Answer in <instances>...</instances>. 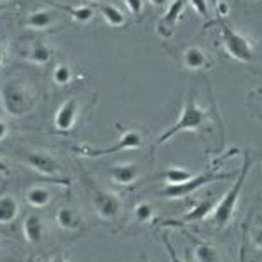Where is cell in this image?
I'll return each mask as SVG.
<instances>
[{
	"label": "cell",
	"instance_id": "1",
	"mask_svg": "<svg viewBox=\"0 0 262 262\" xmlns=\"http://www.w3.org/2000/svg\"><path fill=\"white\" fill-rule=\"evenodd\" d=\"M213 124L222 128V121H221V117L217 116V111H215V108L210 111V108H206V107H201L200 101L196 100L194 91L191 90L187 93V96H185V101H184V105H182L179 119H177L175 124L170 126L166 131H163V133L159 135L158 142H156V149L164 145L166 142H170L171 138H175L182 131H194V133L203 135L205 129L212 131Z\"/></svg>",
	"mask_w": 262,
	"mask_h": 262
},
{
	"label": "cell",
	"instance_id": "2",
	"mask_svg": "<svg viewBox=\"0 0 262 262\" xmlns=\"http://www.w3.org/2000/svg\"><path fill=\"white\" fill-rule=\"evenodd\" d=\"M250 168H252L250 152L245 150L243 166H242V170H239L238 179H236V182L232 184V187L229 189V191H227L221 200L215 203L212 213L208 215V221L213 224V227H217V229H224V227H227L232 222L234 213H236V206H238L239 196H242V191L245 187V180H247V175H248V170H250Z\"/></svg>",
	"mask_w": 262,
	"mask_h": 262
},
{
	"label": "cell",
	"instance_id": "3",
	"mask_svg": "<svg viewBox=\"0 0 262 262\" xmlns=\"http://www.w3.org/2000/svg\"><path fill=\"white\" fill-rule=\"evenodd\" d=\"M35 93L30 86L19 81H7L0 88V107L9 117L21 119L33 111Z\"/></svg>",
	"mask_w": 262,
	"mask_h": 262
},
{
	"label": "cell",
	"instance_id": "4",
	"mask_svg": "<svg viewBox=\"0 0 262 262\" xmlns=\"http://www.w3.org/2000/svg\"><path fill=\"white\" fill-rule=\"evenodd\" d=\"M232 177H234V173H224L219 171V168H212L210 171H205L198 177L194 175L191 180L184 182V184L166 185L159 194L163 198H168V200H182V198H187L196 191H200L206 184H212V182H219V180H229Z\"/></svg>",
	"mask_w": 262,
	"mask_h": 262
},
{
	"label": "cell",
	"instance_id": "5",
	"mask_svg": "<svg viewBox=\"0 0 262 262\" xmlns=\"http://www.w3.org/2000/svg\"><path fill=\"white\" fill-rule=\"evenodd\" d=\"M219 25H221L222 48L227 56L242 63H253L257 60V54L253 51L252 42L243 33L232 30L229 25H226L224 21H219Z\"/></svg>",
	"mask_w": 262,
	"mask_h": 262
},
{
	"label": "cell",
	"instance_id": "6",
	"mask_svg": "<svg viewBox=\"0 0 262 262\" xmlns=\"http://www.w3.org/2000/svg\"><path fill=\"white\" fill-rule=\"evenodd\" d=\"M117 128L121 129V137L119 140L116 142V145L107 147V149H88L82 150L84 156L88 158H103V156L108 154H116V152H122V150H135V149H142L145 145V137L140 129H124L121 128V124H117Z\"/></svg>",
	"mask_w": 262,
	"mask_h": 262
},
{
	"label": "cell",
	"instance_id": "7",
	"mask_svg": "<svg viewBox=\"0 0 262 262\" xmlns=\"http://www.w3.org/2000/svg\"><path fill=\"white\" fill-rule=\"evenodd\" d=\"M21 159L42 177H60L63 173L60 161L46 150H25L21 152Z\"/></svg>",
	"mask_w": 262,
	"mask_h": 262
},
{
	"label": "cell",
	"instance_id": "8",
	"mask_svg": "<svg viewBox=\"0 0 262 262\" xmlns=\"http://www.w3.org/2000/svg\"><path fill=\"white\" fill-rule=\"evenodd\" d=\"M93 208L101 221H116L122 210V200L117 192L108 189H98L93 192Z\"/></svg>",
	"mask_w": 262,
	"mask_h": 262
},
{
	"label": "cell",
	"instance_id": "9",
	"mask_svg": "<svg viewBox=\"0 0 262 262\" xmlns=\"http://www.w3.org/2000/svg\"><path fill=\"white\" fill-rule=\"evenodd\" d=\"M79 112H81V103H79L77 98H69L58 107L56 114L53 117V124L58 131H63V133H69V131L74 129L75 122H77Z\"/></svg>",
	"mask_w": 262,
	"mask_h": 262
},
{
	"label": "cell",
	"instance_id": "10",
	"mask_svg": "<svg viewBox=\"0 0 262 262\" xmlns=\"http://www.w3.org/2000/svg\"><path fill=\"white\" fill-rule=\"evenodd\" d=\"M185 9V0H171L168 4L166 12L161 16L158 23V33L163 39H170L175 32V27L179 23V19L182 18V12Z\"/></svg>",
	"mask_w": 262,
	"mask_h": 262
},
{
	"label": "cell",
	"instance_id": "11",
	"mask_svg": "<svg viewBox=\"0 0 262 262\" xmlns=\"http://www.w3.org/2000/svg\"><path fill=\"white\" fill-rule=\"evenodd\" d=\"M182 65H184V69L192 72L206 70L212 65V60H210V56L200 46H187L182 51Z\"/></svg>",
	"mask_w": 262,
	"mask_h": 262
},
{
	"label": "cell",
	"instance_id": "12",
	"mask_svg": "<svg viewBox=\"0 0 262 262\" xmlns=\"http://www.w3.org/2000/svg\"><path fill=\"white\" fill-rule=\"evenodd\" d=\"M58 21V16L54 11L51 9H37L30 12L25 19V27L28 30H35V32H40V30H48L53 25H56Z\"/></svg>",
	"mask_w": 262,
	"mask_h": 262
},
{
	"label": "cell",
	"instance_id": "13",
	"mask_svg": "<svg viewBox=\"0 0 262 262\" xmlns=\"http://www.w3.org/2000/svg\"><path fill=\"white\" fill-rule=\"evenodd\" d=\"M46 234V222L40 215H28L23 221V236L27 243L39 245Z\"/></svg>",
	"mask_w": 262,
	"mask_h": 262
},
{
	"label": "cell",
	"instance_id": "14",
	"mask_svg": "<svg viewBox=\"0 0 262 262\" xmlns=\"http://www.w3.org/2000/svg\"><path fill=\"white\" fill-rule=\"evenodd\" d=\"M108 177L117 185H133L140 177V170L135 163H121L112 166Z\"/></svg>",
	"mask_w": 262,
	"mask_h": 262
},
{
	"label": "cell",
	"instance_id": "15",
	"mask_svg": "<svg viewBox=\"0 0 262 262\" xmlns=\"http://www.w3.org/2000/svg\"><path fill=\"white\" fill-rule=\"evenodd\" d=\"M19 215V203L11 194L0 196V226H7L16 221Z\"/></svg>",
	"mask_w": 262,
	"mask_h": 262
},
{
	"label": "cell",
	"instance_id": "16",
	"mask_svg": "<svg viewBox=\"0 0 262 262\" xmlns=\"http://www.w3.org/2000/svg\"><path fill=\"white\" fill-rule=\"evenodd\" d=\"M56 224L63 231H77L82 226V219L75 208H60L56 212Z\"/></svg>",
	"mask_w": 262,
	"mask_h": 262
},
{
	"label": "cell",
	"instance_id": "17",
	"mask_svg": "<svg viewBox=\"0 0 262 262\" xmlns=\"http://www.w3.org/2000/svg\"><path fill=\"white\" fill-rule=\"evenodd\" d=\"M25 200L32 208H46L53 200V194L48 187H42V185H33L25 194Z\"/></svg>",
	"mask_w": 262,
	"mask_h": 262
},
{
	"label": "cell",
	"instance_id": "18",
	"mask_svg": "<svg viewBox=\"0 0 262 262\" xmlns=\"http://www.w3.org/2000/svg\"><path fill=\"white\" fill-rule=\"evenodd\" d=\"M101 18L105 19V23L112 28H121L126 25V14L122 12L119 7L114 6V4H101L98 7Z\"/></svg>",
	"mask_w": 262,
	"mask_h": 262
},
{
	"label": "cell",
	"instance_id": "19",
	"mask_svg": "<svg viewBox=\"0 0 262 262\" xmlns=\"http://www.w3.org/2000/svg\"><path fill=\"white\" fill-rule=\"evenodd\" d=\"M192 177H194V173L191 170H187V168L170 166L159 175V179H161V182H164L166 185H179V184H184V182L191 180Z\"/></svg>",
	"mask_w": 262,
	"mask_h": 262
},
{
	"label": "cell",
	"instance_id": "20",
	"mask_svg": "<svg viewBox=\"0 0 262 262\" xmlns=\"http://www.w3.org/2000/svg\"><path fill=\"white\" fill-rule=\"evenodd\" d=\"M27 58H28V61L33 63V65L44 67L51 61V49L44 44V42H33L27 53Z\"/></svg>",
	"mask_w": 262,
	"mask_h": 262
},
{
	"label": "cell",
	"instance_id": "21",
	"mask_svg": "<svg viewBox=\"0 0 262 262\" xmlns=\"http://www.w3.org/2000/svg\"><path fill=\"white\" fill-rule=\"evenodd\" d=\"M213 205H215V203L212 200H201L192 210H189V212L184 215V219H185V221H191V222H194V221H206V219H208V215L212 213Z\"/></svg>",
	"mask_w": 262,
	"mask_h": 262
},
{
	"label": "cell",
	"instance_id": "22",
	"mask_svg": "<svg viewBox=\"0 0 262 262\" xmlns=\"http://www.w3.org/2000/svg\"><path fill=\"white\" fill-rule=\"evenodd\" d=\"M133 219L137 224H149L154 219V206L147 201L138 203L133 208Z\"/></svg>",
	"mask_w": 262,
	"mask_h": 262
},
{
	"label": "cell",
	"instance_id": "23",
	"mask_svg": "<svg viewBox=\"0 0 262 262\" xmlns=\"http://www.w3.org/2000/svg\"><path fill=\"white\" fill-rule=\"evenodd\" d=\"M69 14L74 18L77 23H90V21L95 18V11L88 6H75V7H63Z\"/></svg>",
	"mask_w": 262,
	"mask_h": 262
},
{
	"label": "cell",
	"instance_id": "24",
	"mask_svg": "<svg viewBox=\"0 0 262 262\" xmlns=\"http://www.w3.org/2000/svg\"><path fill=\"white\" fill-rule=\"evenodd\" d=\"M72 81V69L65 63H58L56 67L53 69V82L56 86H67Z\"/></svg>",
	"mask_w": 262,
	"mask_h": 262
},
{
	"label": "cell",
	"instance_id": "25",
	"mask_svg": "<svg viewBox=\"0 0 262 262\" xmlns=\"http://www.w3.org/2000/svg\"><path fill=\"white\" fill-rule=\"evenodd\" d=\"M194 257L196 262H213L215 260V248L210 247L208 243L198 242L194 247Z\"/></svg>",
	"mask_w": 262,
	"mask_h": 262
},
{
	"label": "cell",
	"instance_id": "26",
	"mask_svg": "<svg viewBox=\"0 0 262 262\" xmlns=\"http://www.w3.org/2000/svg\"><path fill=\"white\" fill-rule=\"evenodd\" d=\"M189 6L192 7L196 14H200L203 19L208 21L210 19V6H208V0H187Z\"/></svg>",
	"mask_w": 262,
	"mask_h": 262
},
{
	"label": "cell",
	"instance_id": "27",
	"mask_svg": "<svg viewBox=\"0 0 262 262\" xmlns=\"http://www.w3.org/2000/svg\"><path fill=\"white\" fill-rule=\"evenodd\" d=\"M161 243H163L164 250H166V255H168V259H170V262H185L179 257V253H177V250L173 248V245H171L170 239H168V236H163Z\"/></svg>",
	"mask_w": 262,
	"mask_h": 262
},
{
	"label": "cell",
	"instance_id": "28",
	"mask_svg": "<svg viewBox=\"0 0 262 262\" xmlns=\"http://www.w3.org/2000/svg\"><path fill=\"white\" fill-rule=\"evenodd\" d=\"M124 6L128 7V11L133 16H142L143 7H145V0H124Z\"/></svg>",
	"mask_w": 262,
	"mask_h": 262
},
{
	"label": "cell",
	"instance_id": "29",
	"mask_svg": "<svg viewBox=\"0 0 262 262\" xmlns=\"http://www.w3.org/2000/svg\"><path fill=\"white\" fill-rule=\"evenodd\" d=\"M252 245L253 248H257V250H262V226L260 227H255V229L252 231Z\"/></svg>",
	"mask_w": 262,
	"mask_h": 262
},
{
	"label": "cell",
	"instance_id": "30",
	"mask_svg": "<svg viewBox=\"0 0 262 262\" xmlns=\"http://www.w3.org/2000/svg\"><path fill=\"white\" fill-rule=\"evenodd\" d=\"M9 137V124L4 119H0V142H4Z\"/></svg>",
	"mask_w": 262,
	"mask_h": 262
},
{
	"label": "cell",
	"instance_id": "31",
	"mask_svg": "<svg viewBox=\"0 0 262 262\" xmlns=\"http://www.w3.org/2000/svg\"><path fill=\"white\" fill-rule=\"evenodd\" d=\"M4 60H6V42L0 39V67L4 65Z\"/></svg>",
	"mask_w": 262,
	"mask_h": 262
},
{
	"label": "cell",
	"instance_id": "32",
	"mask_svg": "<svg viewBox=\"0 0 262 262\" xmlns=\"http://www.w3.org/2000/svg\"><path fill=\"white\" fill-rule=\"evenodd\" d=\"M149 2L154 7H159V9H161V7H166L168 4H170V0H149Z\"/></svg>",
	"mask_w": 262,
	"mask_h": 262
},
{
	"label": "cell",
	"instance_id": "33",
	"mask_svg": "<svg viewBox=\"0 0 262 262\" xmlns=\"http://www.w3.org/2000/svg\"><path fill=\"white\" fill-rule=\"evenodd\" d=\"M48 262H69L67 260V257L65 255H61V253H56V255H53Z\"/></svg>",
	"mask_w": 262,
	"mask_h": 262
},
{
	"label": "cell",
	"instance_id": "34",
	"mask_svg": "<svg viewBox=\"0 0 262 262\" xmlns=\"http://www.w3.org/2000/svg\"><path fill=\"white\" fill-rule=\"evenodd\" d=\"M0 175H9V166H7V163H4L2 159H0Z\"/></svg>",
	"mask_w": 262,
	"mask_h": 262
},
{
	"label": "cell",
	"instance_id": "35",
	"mask_svg": "<svg viewBox=\"0 0 262 262\" xmlns=\"http://www.w3.org/2000/svg\"><path fill=\"white\" fill-rule=\"evenodd\" d=\"M86 2H100V0H86Z\"/></svg>",
	"mask_w": 262,
	"mask_h": 262
},
{
	"label": "cell",
	"instance_id": "36",
	"mask_svg": "<svg viewBox=\"0 0 262 262\" xmlns=\"http://www.w3.org/2000/svg\"><path fill=\"white\" fill-rule=\"evenodd\" d=\"M0 2H11V0H0Z\"/></svg>",
	"mask_w": 262,
	"mask_h": 262
},
{
	"label": "cell",
	"instance_id": "37",
	"mask_svg": "<svg viewBox=\"0 0 262 262\" xmlns=\"http://www.w3.org/2000/svg\"><path fill=\"white\" fill-rule=\"evenodd\" d=\"M4 11V6H0V12H2Z\"/></svg>",
	"mask_w": 262,
	"mask_h": 262
},
{
	"label": "cell",
	"instance_id": "38",
	"mask_svg": "<svg viewBox=\"0 0 262 262\" xmlns=\"http://www.w3.org/2000/svg\"><path fill=\"white\" fill-rule=\"evenodd\" d=\"M259 119H260V121H262V114H259Z\"/></svg>",
	"mask_w": 262,
	"mask_h": 262
}]
</instances>
